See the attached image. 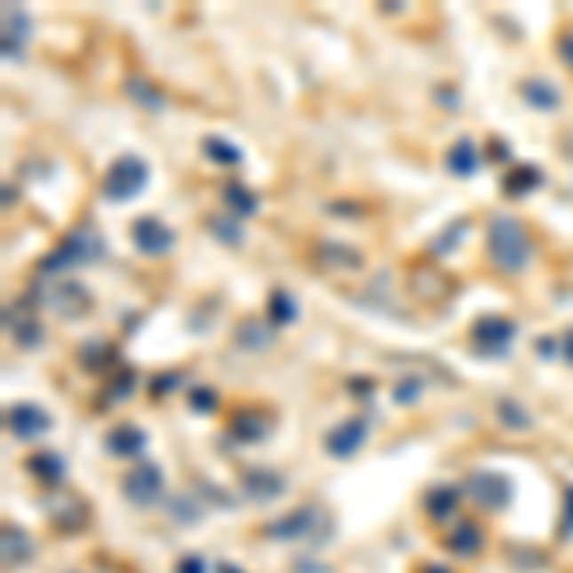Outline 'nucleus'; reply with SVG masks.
<instances>
[{"mask_svg":"<svg viewBox=\"0 0 573 573\" xmlns=\"http://www.w3.org/2000/svg\"><path fill=\"white\" fill-rule=\"evenodd\" d=\"M566 535H573V486L566 489V524H562Z\"/></svg>","mask_w":573,"mask_h":573,"instance_id":"nucleus-33","label":"nucleus"},{"mask_svg":"<svg viewBox=\"0 0 573 573\" xmlns=\"http://www.w3.org/2000/svg\"><path fill=\"white\" fill-rule=\"evenodd\" d=\"M448 551L451 554H463V558L478 554L481 551V531L470 524V520H458V524L448 531Z\"/></svg>","mask_w":573,"mask_h":573,"instance_id":"nucleus-14","label":"nucleus"},{"mask_svg":"<svg viewBox=\"0 0 573 573\" xmlns=\"http://www.w3.org/2000/svg\"><path fill=\"white\" fill-rule=\"evenodd\" d=\"M317 524H322V513H317L314 505H302L290 516L275 520V524L267 528V535H272V539H302V535H310Z\"/></svg>","mask_w":573,"mask_h":573,"instance_id":"nucleus-10","label":"nucleus"},{"mask_svg":"<svg viewBox=\"0 0 573 573\" xmlns=\"http://www.w3.org/2000/svg\"><path fill=\"white\" fill-rule=\"evenodd\" d=\"M99 257H104V237L96 234V226H76L58 245V252H50L43 260V272H58V267H73V264H92Z\"/></svg>","mask_w":573,"mask_h":573,"instance_id":"nucleus-2","label":"nucleus"},{"mask_svg":"<svg viewBox=\"0 0 573 573\" xmlns=\"http://www.w3.org/2000/svg\"><path fill=\"white\" fill-rule=\"evenodd\" d=\"M417 390H420V386H417V382H410V378H405V382H402V386H398V390H394V398H398L402 405H410V398H417Z\"/></svg>","mask_w":573,"mask_h":573,"instance_id":"nucleus-32","label":"nucleus"},{"mask_svg":"<svg viewBox=\"0 0 573 573\" xmlns=\"http://www.w3.org/2000/svg\"><path fill=\"white\" fill-rule=\"evenodd\" d=\"M363 440H367V425H363V420H344V425H337L325 436V451L337 455V458H352L355 451L363 448Z\"/></svg>","mask_w":573,"mask_h":573,"instance_id":"nucleus-9","label":"nucleus"},{"mask_svg":"<svg viewBox=\"0 0 573 573\" xmlns=\"http://www.w3.org/2000/svg\"><path fill=\"white\" fill-rule=\"evenodd\" d=\"M558 50H562V58H566V66H573V35H566L562 43H558Z\"/></svg>","mask_w":573,"mask_h":573,"instance_id":"nucleus-34","label":"nucleus"},{"mask_svg":"<svg viewBox=\"0 0 573 573\" xmlns=\"http://www.w3.org/2000/svg\"><path fill=\"white\" fill-rule=\"evenodd\" d=\"M222 199L229 203V211H234V219H249V214L260 207L257 195H252V191H249L245 184H226V187H222Z\"/></svg>","mask_w":573,"mask_h":573,"instance_id":"nucleus-18","label":"nucleus"},{"mask_svg":"<svg viewBox=\"0 0 573 573\" xmlns=\"http://www.w3.org/2000/svg\"><path fill=\"white\" fill-rule=\"evenodd\" d=\"M524 99H528L531 107L554 111V107H558V88L546 84V81H524Z\"/></svg>","mask_w":573,"mask_h":573,"instance_id":"nucleus-21","label":"nucleus"},{"mask_svg":"<svg viewBox=\"0 0 573 573\" xmlns=\"http://www.w3.org/2000/svg\"><path fill=\"white\" fill-rule=\"evenodd\" d=\"M489 260L501 267V272H520L528 260H531V241L524 234V226L516 219H493L489 222Z\"/></svg>","mask_w":573,"mask_h":573,"instance_id":"nucleus-1","label":"nucleus"},{"mask_svg":"<svg viewBox=\"0 0 573 573\" xmlns=\"http://www.w3.org/2000/svg\"><path fill=\"white\" fill-rule=\"evenodd\" d=\"M241 486H245L249 497H257V501H272V497L283 493V474H275V470H245V478H241Z\"/></svg>","mask_w":573,"mask_h":573,"instance_id":"nucleus-11","label":"nucleus"},{"mask_svg":"<svg viewBox=\"0 0 573 573\" xmlns=\"http://www.w3.org/2000/svg\"><path fill=\"white\" fill-rule=\"evenodd\" d=\"M176 573H207V562H203L199 554H187L180 566H176Z\"/></svg>","mask_w":573,"mask_h":573,"instance_id":"nucleus-30","label":"nucleus"},{"mask_svg":"<svg viewBox=\"0 0 573 573\" xmlns=\"http://www.w3.org/2000/svg\"><path fill=\"white\" fill-rule=\"evenodd\" d=\"M543 176H539V169H531V164H524V169H513L508 172V180H505V191L508 195H528V191L539 184Z\"/></svg>","mask_w":573,"mask_h":573,"instance_id":"nucleus-23","label":"nucleus"},{"mask_svg":"<svg viewBox=\"0 0 573 573\" xmlns=\"http://www.w3.org/2000/svg\"><path fill=\"white\" fill-rule=\"evenodd\" d=\"M50 413L46 410H38L35 402H20V405H12L8 410V432L12 436H20V440H35V436H43V432H50Z\"/></svg>","mask_w":573,"mask_h":573,"instance_id":"nucleus-8","label":"nucleus"},{"mask_svg":"<svg viewBox=\"0 0 573 573\" xmlns=\"http://www.w3.org/2000/svg\"><path fill=\"white\" fill-rule=\"evenodd\" d=\"M219 573H241V569H237V566H229V562H222V566H219Z\"/></svg>","mask_w":573,"mask_h":573,"instance_id":"nucleus-36","label":"nucleus"},{"mask_svg":"<svg viewBox=\"0 0 573 573\" xmlns=\"http://www.w3.org/2000/svg\"><path fill=\"white\" fill-rule=\"evenodd\" d=\"M516 337V325L508 322L501 314H489V317H478L474 329H470V340H474V348L481 355H505L508 344Z\"/></svg>","mask_w":573,"mask_h":573,"instance_id":"nucleus-5","label":"nucleus"},{"mask_svg":"<svg viewBox=\"0 0 573 573\" xmlns=\"http://www.w3.org/2000/svg\"><path fill=\"white\" fill-rule=\"evenodd\" d=\"M267 310H272V322H279V325H283V322H295V298H290L287 295V290H275V295H272V302H267Z\"/></svg>","mask_w":573,"mask_h":573,"instance_id":"nucleus-25","label":"nucleus"},{"mask_svg":"<svg viewBox=\"0 0 573 573\" xmlns=\"http://www.w3.org/2000/svg\"><path fill=\"white\" fill-rule=\"evenodd\" d=\"M562 355H566V360L573 363V329H569V333L562 337Z\"/></svg>","mask_w":573,"mask_h":573,"instance_id":"nucleus-35","label":"nucleus"},{"mask_svg":"<svg viewBox=\"0 0 573 573\" xmlns=\"http://www.w3.org/2000/svg\"><path fill=\"white\" fill-rule=\"evenodd\" d=\"M237 337H241V344H245V348H264L267 344V329H260L257 322H245L237 329Z\"/></svg>","mask_w":573,"mask_h":573,"instance_id":"nucleus-27","label":"nucleus"},{"mask_svg":"<svg viewBox=\"0 0 573 573\" xmlns=\"http://www.w3.org/2000/svg\"><path fill=\"white\" fill-rule=\"evenodd\" d=\"M264 428L267 425H264L260 413H237L234 420H229V436H234L237 443H257V440H264L267 436Z\"/></svg>","mask_w":573,"mask_h":573,"instance_id":"nucleus-17","label":"nucleus"},{"mask_svg":"<svg viewBox=\"0 0 573 573\" xmlns=\"http://www.w3.org/2000/svg\"><path fill=\"white\" fill-rule=\"evenodd\" d=\"M466 497L474 505L497 513V508H505L508 501H513V481H508L505 474H493V470H478V474L466 478Z\"/></svg>","mask_w":573,"mask_h":573,"instance_id":"nucleus-4","label":"nucleus"},{"mask_svg":"<svg viewBox=\"0 0 573 573\" xmlns=\"http://www.w3.org/2000/svg\"><path fill=\"white\" fill-rule=\"evenodd\" d=\"M146 184H149V164L142 157H131V153H126V157L115 161L104 176V199L107 203H126V199L142 195Z\"/></svg>","mask_w":573,"mask_h":573,"instance_id":"nucleus-3","label":"nucleus"},{"mask_svg":"<svg viewBox=\"0 0 573 573\" xmlns=\"http://www.w3.org/2000/svg\"><path fill=\"white\" fill-rule=\"evenodd\" d=\"M420 573H448V569H443V566H425Z\"/></svg>","mask_w":573,"mask_h":573,"instance_id":"nucleus-37","label":"nucleus"},{"mask_svg":"<svg viewBox=\"0 0 573 573\" xmlns=\"http://www.w3.org/2000/svg\"><path fill=\"white\" fill-rule=\"evenodd\" d=\"M8 329L16 333V340L23 344V348H35V344L43 340V329H38V322L28 310H16V306L8 310Z\"/></svg>","mask_w":573,"mask_h":573,"instance_id":"nucleus-16","label":"nucleus"},{"mask_svg":"<svg viewBox=\"0 0 573 573\" xmlns=\"http://www.w3.org/2000/svg\"><path fill=\"white\" fill-rule=\"evenodd\" d=\"M31 470L38 478H46L50 486H58L61 478H66V463L54 455V451H38V455H31Z\"/></svg>","mask_w":573,"mask_h":573,"instance_id":"nucleus-20","label":"nucleus"},{"mask_svg":"<svg viewBox=\"0 0 573 573\" xmlns=\"http://www.w3.org/2000/svg\"><path fill=\"white\" fill-rule=\"evenodd\" d=\"M214 405H219L214 390H195V394H191V410H195V413H211Z\"/></svg>","mask_w":573,"mask_h":573,"instance_id":"nucleus-29","label":"nucleus"},{"mask_svg":"<svg viewBox=\"0 0 573 573\" xmlns=\"http://www.w3.org/2000/svg\"><path fill=\"white\" fill-rule=\"evenodd\" d=\"M31 558V539H28V531L16 528V524H8L4 528V562H28Z\"/></svg>","mask_w":573,"mask_h":573,"instance_id":"nucleus-19","label":"nucleus"},{"mask_svg":"<svg viewBox=\"0 0 573 573\" xmlns=\"http://www.w3.org/2000/svg\"><path fill=\"white\" fill-rule=\"evenodd\" d=\"M28 12L23 8H4V58L16 61L20 58V43L28 38Z\"/></svg>","mask_w":573,"mask_h":573,"instance_id":"nucleus-12","label":"nucleus"},{"mask_svg":"<svg viewBox=\"0 0 573 573\" xmlns=\"http://www.w3.org/2000/svg\"><path fill=\"white\" fill-rule=\"evenodd\" d=\"M497 413H501L505 425H513V428H528V413L520 410L516 402H501V405H497Z\"/></svg>","mask_w":573,"mask_h":573,"instance_id":"nucleus-28","label":"nucleus"},{"mask_svg":"<svg viewBox=\"0 0 573 573\" xmlns=\"http://www.w3.org/2000/svg\"><path fill=\"white\" fill-rule=\"evenodd\" d=\"M146 448V432L142 428H131V425H123V428H115L107 432V451L111 455H123V458H138V451Z\"/></svg>","mask_w":573,"mask_h":573,"instance_id":"nucleus-13","label":"nucleus"},{"mask_svg":"<svg viewBox=\"0 0 573 573\" xmlns=\"http://www.w3.org/2000/svg\"><path fill=\"white\" fill-rule=\"evenodd\" d=\"M131 92H134V99H142V104H149V107H161V99L149 92L146 84H138V81H131Z\"/></svg>","mask_w":573,"mask_h":573,"instance_id":"nucleus-31","label":"nucleus"},{"mask_svg":"<svg viewBox=\"0 0 573 573\" xmlns=\"http://www.w3.org/2000/svg\"><path fill=\"white\" fill-rule=\"evenodd\" d=\"M455 505H458V493H455V489H428V497H425V508H428L432 520L451 516Z\"/></svg>","mask_w":573,"mask_h":573,"instance_id":"nucleus-22","label":"nucleus"},{"mask_svg":"<svg viewBox=\"0 0 573 573\" xmlns=\"http://www.w3.org/2000/svg\"><path fill=\"white\" fill-rule=\"evenodd\" d=\"M203 149H207V157L219 161V164H241V149L229 146V142H222V138H207V142H203Z\"/></svg>","mask_w":573,"mask_h":573,"instance_id":"nucleus-24","label":"nucleus"},{"mask_svg":"<svg viewBox=\"0 0 573 573\" xmlns=\"http://www.w3.org/2000/svg\"><path fill=\"white\" fill-rule=\"evenodd\" d=\"M131 237H134V245L142 249L146 257H161V252H169L176 245V234L161 219H153V214H146V219H138L131 226Z\"/></svg>","mask_w":573,"mask_h":573,"instance_id":"nucleus-7","label":"nucleus"},{"mask_svg":"<svg viewBox=\"0 0 573 573\" xmlns=\"http://www.w3.org/2000/svg\"><path fill=\"white\" fill-rule=\"evenodd\" d=\"M207 226H211V234H214V237H219V241H226V245H241V226H237V222H226V219H211Z\"/></svg>","mask_w":573,"mask_h":573,"instance_id":"nucleus-26","label":"nucleus"},{"mask_svg":"<svg viewBox=\"0 0 573 573\" xmlns=\"http://www.w3.org/2000/svg\"><path fill=\"white\" fill-rule=\"evenodd\" d=\"M478 161H481V153H478V146L470 142V138H458V142L451 146V153L443 157V164H448L455 176H470L478 169Z\"/></svg>","mask_w":573,"mask_h":573,"instance_id":"nucleus-15","label":"nucleus"},{"mask_svg":"<svg viewBox=\"0 0 573 573\" xmlns=\"http://www.w3.org/2000/svg\"><path fill=\"white\" fill-rule=\"evenodd\" d=\"M123 489H126V497H131L134 505H153V501H161V493H164V474H161V466H157V463H138L131 474L123 478Z\"/></svg>","mask_w":573,"mask_h":573,"instance_id":"nucleus-6","label":"nucleus"}]
</instances>
